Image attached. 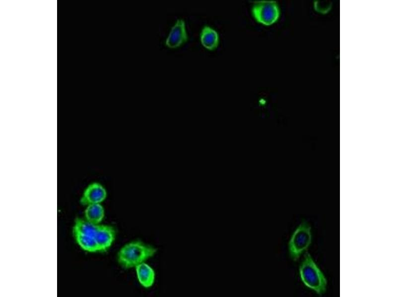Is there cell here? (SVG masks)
Wrapping results in <instances>:
<instances>
[{"instance_id": "9", "label": "cell", "mask_w": 397, "mask_h": 297, "mask_svg": "<svg viewBox=\"0 0 397 297\" xmlns=\"http://www.w3.org/2000/svg\"><path fill=\"white\" fill-rule=\"evenodd\" d=\"M136 273L139 283L145 288H149L154 283L155 273L153 269L145 263L135 267Z\"/></svg>"}, {"instance_id": "3", "label": "cell", "mask_w": 397, "mask_h": 297, "mask_svg": "<svg viewBox=\"0 0 397 297\" xmlns=\"http://www.w3.org/2000/svg\"><path fill=\"white\" fill-rule=\"evenodd\" d=\"M312 241L311 227L303 221L292 234L288 243L290 257L293 261L297 260L306 251Z\"/></svg>"}, {"instance_id": "8", "label": "cell", "mask_w": 397, "mask_h": 297, "mask_svg": "<svg viewBox=\"0 0 397 297\" xmlns=\"http://www.w3.org/2000/svg\"><path fill=\"white\" fill-rule=\"evenodd\" d=\"M200 40L204 48L209 50H213L218 45L219 35L215 30L209 26L205 25L201 31Z\"/></svg>"}, {"instance_id": "11", "label": "cell", "mask_w": 397, "mask_h": 297, "mask_svg": "<svg viewBox=\"0 0 397 297\" xmlns=\"http://www.w3.org/2000/svg\"><path fill=\"white\" fill-rule=\"evenodd\" d=\"M98 225L94 224L85 219H75L73 228V233H79L95 238Z\"/></svg>"}, {"instance_id": "7", "label": "cell", "mask_w": 397, "mask_h": 297, "mask_svg": "<svg viewBox=\"0 0 397 297\" xmlns=\"http://www.w3.org/2000/svg\"><path fill=\"white\" fill-rule=\"evenodd\" d=\"M115 238V231L112 227L99 224L95 236L99 251L107 250L113 244Z\"/></svg>"}, {"instance_id": "12", "label": "cell", "mask_w": 397, "mask_h": 297, "mask_svg": "<svg viewBox=\"0 0 397 297\" xmlns=\"http://www.w3.org/2000/svg\"><path fill=\"white\" fill-rule=\"evenodd\" d=\"M73 235L76 243L82 249L90 252L99 251L94 237L77 233H73Z\"/></svg>"}, {"instance_id": "5", "label": "cell", "mask_w": 397, "mask_h": 297, "mask_svg": "<svg viewBox=\"0 0 397 297\" xmlns=\"http://www.w3.org/2000/svg\"><path fill=\"white\" fill-rule=\"evenodd\" d=\"M188 39L184 20L178 19L171 28L166 40L165 45L170 49H176L185 43Z\"/></svg>"}, {"instance_id": "2", "label": "cell", "mask_w": 397, "mask_h": 297, "mask_svg": "<svg viewBox=\"0 0 397 297\" xmlns=\"http://www.w3.org/2000/svg\"><path fill=\"white\" fill-rule=\"evenodd\" d=\"M299 274L304 284L319 295L327 290V281L311 255L307 252L299 267Z\"/></svg>"}, {"instance_id": "4", "label": "cell", "mask_w": 397, "mask_h": 297, "mask_svg": "<svg viewBox=\"0 0 397 297\" xmlns=\"http://www.w3.org/2000/svg\"><path fill=\"white\" fill-rule=\"evenodd\" d=\"M252 12L257 22L267 26L275 23L280 16L279 7L275 0L255 1Z\"/></svg>"}, {"instance_id": "10", "label": "cell", "mask_w": 397, "mask_h": 297, "mask_svg": "<svg viewBox=\"0 0 397 297\" xmlns=\"http://www.w3.org/2000/svg\"><path fill=\"white\" fill-rule=\"evenodd\" d=\"M84 214L85 219L87 221L94 224L99 225L104 218V209L100 203L91 204L87 205Z\"/></svg>"}, {"instance_id": "1", "label": "cell", "mask_w": 397, "mask_h": 297, "mask_svg": "<svg viewBox=\"0 0 397 297\" xmlns=\"http://www.w3.org/2000/svg\"><path fill=\"white\" fill-rule=\"evenodd\" d=\"M156 251V248L141 241H133L121 248L118 254V261L125 268L135 267L153 256Z\"/></svg>"}, {"instance_id": "6", "label": "cell", "mask_w": 397, "mask_h": 297, "mask_svg": "<svg viewBox=\"0 0 397 297\" xmlns=\"http://www.w3.org/2000/svg\"><path fill=\"white\" fill-rule=\"evenodd\" d=\"M106 197L107 192L104 187L98 183H92L84 191L80 202L84 205L100 203Z\"/></svg>"}]
</instances>
